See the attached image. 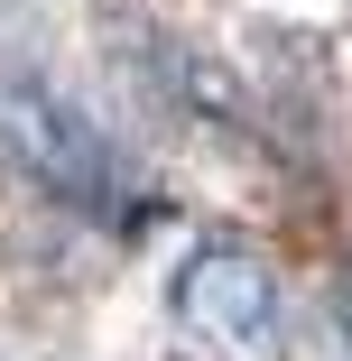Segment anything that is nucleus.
<instances>
[{"label": "nucleus", "mask_w": 352, "mask_h": 361, "mask_svg": "<svg viewBox=\"0 0 352 361\" xmlns=\"http://www.w3.org/2000/svg\"><path fill=\"white\" fill-rule=\"evenodd\" d=\"M0 158L56 204L102 213V223H139V167L130 149L37 65H0Z\"/></svg>", "instance_id": "obj_1"}, {"label": "nucleus", "mask_w": 352, "mask_h": 361, "mask_svg": "<svg viewBox=\"0 0 352 361\" xmlns=\"http://www.w3.org/2000/svg\"><path fill=\"white\" fill-rule=\"evenodd\" d=\"M176 324L195 334V343H214V352H232V361H278L288 352V297H278V269L260 259V250H241V241H204V250H186V269H176Z\"/></svg>", "instance_id": "obj_2"}, {"label": "nucleus", "mask_w": 352, "mask_h": 361, "mask_svg": "<svg viewBox=\"0 0 352 361\" xmlns=\"http://www.w3.org/2000/svg\"><path fill=\"white\" fill-rule=\"evenodd\" d=\"M149 75H158V102H167L176 121H204L214 139H232V149H269V121L250 111V93H241L204 47L158 37V47H149Z\"/></svg>", "instance_id": "obj_3"}, {"label": "nucleus", "mask_w": 352, "mask_h": 361, "mask_svg": "<svg viewBox=\"0 0 352 361\" xmlns=\"http://www.w3.org/2000/svg\"><path fill=\"white\" fill-rule=\"evenodd\" d=\"M324 315H334V343L352 352V259L334 269V287H324Z\"/></svg>", "instance_id": "obj_4"}]
</instances>
